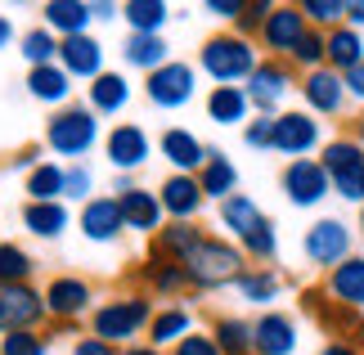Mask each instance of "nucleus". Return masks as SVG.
Here are the masks:
<instances>
[{"label":"nucleus","mask_w":364,"mask_h":355,"mask_svg":"<svg viewBox=\"0 0 364 355\" xmlns=\"http://www.w3.org/2000/svg\"><path fill=\"white\" fill-rule=\"evenodd\" d=\"M247 104L261 112V117H274V108L284 104V95L292 90V63L288 59H261L257 73L243 81Z\"/></svg>","instance_id":"6e6552de"},{"label":"nucleus","mask_w":364,"mask_h":355,"mask_svg":"<svg viewBox=\"0 0 364 355\" xmlns=\"http://www.w3.org/2000/svg\"><path fill=\"white\" fill-rule=\"evenodd\" d=\"M360 234H364V207H360Z\"/></svg>","instance_id":"bf43d9fd"},{"label":"nucleus","mask_w":364,"mask_h":355,"mask_svg":"<svg viewBox=\"0 0 364 355\" xmlns=\"http://www.w3.org/2000/svg\"><path fill=\"white\" fill-rule=\"evenodd\" d=\"M18 50H23V59L32 63V68H50V63H59V36H54L50 27H32V32H23Z\"/></svg>","instance_id":"ea45409f"},{"label":"nucleus","mask_w":364,"mask_h":355,"mask_svg":"<svg viewBox=\"0 0 364 355\" xmlns=\"http://www.w3.org/2000/svg\"><path fill=\"white\" fill-rule=\"evenodd\" d=\"M27 203H63V166L59 162H36L23 180Z\"/></svg>","instance_id":"f704fd0d"},{"label":"nucleus","mask_w":364,"mask_h":355,"mask_svg":"<svg viewBox=\"0 0 364 355\" xmlns=\"http://www.w3.org/2000/svg\"><path fill=\"white\" fill-rule=\"evenodd\" d=\"M306 32H311V23H306L301 5H270L265 27H261V50L270 54V59H288Z\"/></svg>","instance_id":"9b49d317"},{"label":"nucleus","mask_w":364,"mask_h":355,"mask_svg":"<svg viewBox=\"0 0 364 355\" xmlns=\"http://www.w3.org/2000/svg\"><path fill=\"white\" fill-rule=\"evenodd\" d=\"M68 225H73V211H68V203H27L23 207V230L36 234V238H59Z\"/></svg>","instance_id":"7c9ffc66"},{"label":"nucleus","mask_w":364,"mask_h":355,"mask_svg":"<svg viewBox=\"0 0 364 355\" xmlns=\"http://www.w3.org/2000/svg\"><path fill=\"white\" fill-rule=\"evenodd\" d=\"M355 144L364 149V117H355Z\"/></svg>","instance_id":"13d9d810"},{"label":"nucleus","mask_w":364,"mask_h":355,"mask_svg":"<svg viewBox=\"0 0 364 355\" xmlns=\"http://www.w3.org/2000/svg\"><path fill=\"white\" fill-rule=\"evenodd\" d=\"M139 283H144L149 297H180L189 288V275H185V265H176V261L149 257L144 265H139Z\"/></svg>","instance_id":"c85d7f7f"},{"label":"nucleus","mask_w":364,"mask_h":355,"mask_svg":"<svg viewBox=\"0 0 364 355\" xmlns=\"http://www.w3.org/2000/svg\"><path fill=\"white\" fill-rule=\"evenodd\" d=\"M122 355H166V351H158V346H149V342H135V346H126Z\"/></svg>","instance_id":"6e6d98bb"},{"label":"nucleus","mask_w":364,"mask_h":355,"mask_svg":"<svg viewBox=\"0 0 364 355\" xmlns=\"http://www.w3.org/2000/svg\"><path fill=\"white\" fill-rule=\"evenodd\" d=\"M297 351V319L288 310H261L252 319V355H292Z\"/></svg>","instance_id":"4468645a"},{"label":"nucleus","mask_w":364,"mask_h":355,"mask_svg":"<svg viewBox=\"0 0 364 355\" xmlns=\"http://www.w3.org/2000/svg\"><path fill=\"white\" fill-rule=\"evenodd\" d=\"M171 355H220V351L212 342V333H198V329H193L189 337H180V342L171 346Z\"/></svg>","instance_id":"de8ad7c7"},{"label":"nucleus","mask_w":364,"mask_h":355,"mask_svg":"<svg viewBox=\"0 0 364 355\" xmlns=\"http://www.w3.org/2000/svg\"><path fill=\"white\" fill-rule=\"evenodd\" d=\"M41 27H50L59 41H68V36H86L90 32V0H46L41 5Z\"/></svg>","instance_id":"5701e85b"},{"label":"nucleus","mask_w":364,"mask_h":355,"mask_svg":"<svg viewBox=\"0 0 364 355\" xmlns=\"http://www.w3.org/2000/svg\"><path fill=\"white\" fill-rule=\"evenodd\" d=\"M158 203L166 211V221H198V211H203V189H198V176H166L158 184Z\"/></svg>","instance_id":"a211bd4d"},{"label":"nucleus","mask_w":364,"mask_h":355,"mask_svg":"<svg viewBox=\"0 0 364 355\" xmlns=\"http://www.w3.org/2000/svg\"><path fill=\"white\" fill-rule=\"evenodd\" d=\"M0 355H50V337L41 329L5 333V337H0Z\"/></svg>","instance_id":"37998d69"},{"label":"nucleus","mask_w":364,"mask_h":355,"mask_svg":"<svg viewBox=\"0 0 364 355\" xmlns=\"http://www.w3.org/2000/svg\"><path fill=\"white\" fill-rule=\"evenodd\" d=\"M193 90H198V73H193V63L185 59H171V63H162L158 73H149L144 77V95H149V104H158V108H185Z\"/></svg>","instance_id":"0eeeda50"},{"label":"nucleus","mask_w":364,"mask_h":355,"mask_svg":"<svg viewBox=\"0 0 364 355\" xmlns=\"http://www.w3.org/2000/svg\"><path fill=\"white\" fill-rule=\"evenodd\" d=\"M315 355H364V351H360V346H351L346 337H333V342H324Z\"/></svg>","instance_id":"603ef678"},{"label":"nucleus","mask_w":364,"mask_h":355,"mask_svg":"<svg viewBox=\"0 0 364 355\" xmlns=\"http://www.w3.org/2000/svg\"><path fill=\"white\" fill-rule=\"evenodd\" d=\"M257 221H261V207L252 203L247 194H234V198H225V203H220V225L234 234V243H239V238H243Z\"/></svg>","instance_id":"4c0bfd02"},{"label":"nucleus","mask_w":364,"mask_h":355,"mask_svg":"<svg viewBox=\"0 0 364 355\" xmlns=\"http://www.w3.org/2000/svg\"><path fill=\"white\" fill-rule=\"evenodd\" d=\"M90 14L95 18H122V5H113V0H95Z\"/></svg>","instance_id":"5fc2aeb1"},{"label":"nucleus","mask_w":364,"mask_h":355,"mask_svg":"<svg viewBox=\"0 0 364 355\" xmlns=\"http://www.w3.org/2000/svg\"><path fill=\"white\" fill-rule=\"evenodd\" d=\"M203 230H198V221H166L158 234H153V243H149V257H162V261H176V265H185L193 257V248L203 243Z\"/></svg>","instance_id":"aec40b11"},{"label":"nucleus","mask_w":364,"mask_h":355,"mask_svg":"<svg viewBox=\"0 0 364 355\" xmlns=\"http://www.w3.org/2000/svg\"><path fill=\"white\" fill-rule=\"evenodd\" d=\"M243 248L239 243H230V238H216V234H207L198 248H193V257L185 261V275H189V288H198V292H216V288H225V283H234L243 275Z\"/></svg>","instance_id":"7ed1b4c3"},{"label":"nucleus","mask_w":364,"mask_h":355,"mask_svg":"<svg viewBox=\"0 0 364 355\" xmlns=\"http://www.w3.org/2000/svg\"><path fill=\"white\" fill-rule=\"evenodd\" d=\"M90 189H95V171L86 162H68L63 166V203H68V198H81V203H86Z\"/></svg>","instance_id":"c03bdc74"},{"label":"nucleus","mask_w":364,"mask_h":355,"mask_svg":"<svg viewBox=\"0 0 364 355\" xmlns=\"http://www.w3.org/2000/svg\"><path fill=\"white\" fill-rule=\"evenodd\" d=\"M122 59L149 77V73H158L162 63H171V46H166L162 36H135L131 32V36L122 41Z\"/></svg>","instance_id":"2f4dec72"},{"label":"nucleus","mask_w":364,"mask_h":355,"mask_svg":"<svg viewBox=\"0 0 364 355\" xmlns=\"http://www.w3.org/2000/svg\"><path fill=\"white\" fill-rule=\"evenodd\" d=\"M198 189H203V198H212V203H225V198L239 194V166L220 149H207V162L198 171Z\"/></svg>","instance_id":"a878e982"},{"label":"nucleus","mask_w":364,"mask_h":355,"mask_svg":"<svg viewBox=\"0 0 364 355\" xmlns=\"http://www.w3.org/2000/svg\"><path fill=\"white\" fill-rule=\"evenodd\" d=\"M41 297H46V315L54 324H63V329H73L77 319H90L95 310V283L81 275H54L41 288Z\"/></svg>","instance_id":"423d86ee"},{"label":"nucleus","mask_w":364,"mask_h":355,"mask_svg":"<svg viewBox=\"0 0 364 355\" xmlns=\"http://www.w3.org/2000/svg\"><path fill=\"white\" fill-rule=\"evenodd\" d=\"M301 99H306V112L311 117H338L346 108V86H342V73L333 68H315V73L301 77Z\"/></svg>","instance_id":"2eb2a0df"},{"label":"nucleus","mask_w":364,"mask_h":355,"mask_svg":"<svg viewBox=\"0 0 364 355\" xmlns=\"http://www.w3.org/2000/svg\"><path fill=\"white\" fill-rule=\"evenodd\" d=\"M265 14H270V0H247L243 14H239V23H234V32L239 36H261V27H265Z\"/></svg>","instance_id":"a18cd8bd"},{"label":"nucleus","mask_w":364,"mask_h":355,"mask_svg":"<svg viewBox=\"0 0 364 355\" xmlns=\"http://www.w3.org/2000/svg\"><path fill=\"white\" fill-rule=\"evenodd\" d=\"M257 63H261L257 46L239 32H216V36H207L203 50H198V68L216 86H239V81H247L257 73Z\"/></svg>","instance_id":"f03ea898"},{"label":"nucleus","mask_w":364,"mask_h":355,"mask_svg":"<svg viewBox=\"0 0 364 355\" xmlns=\"http://www.w3.org/2000/svg\"><path fill=\"white\" fill-rule=\"evenodd\" d=\"M104 153H108V162L117 166V176H131V171H139V166L149 162L153 139H149L144 126H135V122H117L113 131L104 135Z\"/></svg>","instance_id":"ddd939ff"},{"label":"nucleus","mask_w":364,"mask_h":355,"mask_svg":"<svg viewBox=\"0 0 364 355\" xmlns=\"http://www.w3.org/2000/svg\"><path fill=\"white\" fill-rule=\"evenodd\" d=\"M247 149H274V117H252L243 126Z\"/></svg>","instance_id":"49530a36"},{"label":"nucleus","mask_w":364,"mask_h":355,"mask_svg":"<svg viewBox=\"0 0 364 355\" xmlns=\"http://www.w3.org/2000/svg\"><path fill=\"white\" fill-rule=\"evenodd\" d=\"M342 86H346V99H360V104H364V63L342 77Z\"/></svg>","instance_id":"3c124183"},{"label":"nucleus","mask_w":364,"mask_h":355,"mask_svg":"<svg viewBox=\"0 0 364 355\" xmlns=\"http://www.w3.org/2000/svg\"><path fill=\"white\" fill-rule=\"evenodd\" d=\"M77 225H81V234H86L90 243H113V238H122V230H126L117 198H86Z\"/></svg>","instance_id":"412c9836"},{"label":"nucleus","mask_w":364,"mask_h":355,"mask_svg":"<svg viewBox=\"0 0 364 355\" xmlns=\"http://www.w3.org/2000/svg\"><path fill=\"white\" fill-rule=\"evenodd\" d=\"M59 68H63L73 81H86V86H90L100 73H108V68H104V41L90 36V32H86V36L59 41Z\"/></svg>","instance_id":"dca6fc26"},{"label":"nucleus","mask_w":364,"mask_h":355,"mask_svg":"<svg viewBox=\"0 0 364 355\" xmlns=\"http://www.w3.org/2000/svg\"><path fill=\"white\" fill-rule=\"evenodd\" d=\"M288 63H292V68H301V77H306V73H315V68H328V36L311 27V32L297 41V50L288 54Z\"/></svg>","instance_id":"a19ab883"},{"label":"nucleus","mask_w":364,"mask_h":355,"mask_svg":"<svg viewBox=\"0 0 364 355\" xmlns=\"http://www.w3.org/2000/svg\"><path fill=\"white\" fill-rule=\"evenodd\" d=\"M153 297L149 292H126V297H108V302H95L90 310V337H100L108 346H135L139 337L149 333L153 324Z\"/></svg>","instance_id":"f257e3e1"},{"label":"nucleus","mask_w":364,"mask_h":355,"mask_svg":"<svg viewBox=\"0 0 364 355\" xmlns=\"http://www.w3.org/2000/svg\"><path fill=\"white\" fill-rule=\"evenodd\" d=\"M279 180H284V194H288L292 207H319V203L333 194L328 171L319 166V158H297V162H288Z\"/></svg>","instance_id":"f8f14e48"},{"label":"nucleus","mask_w":364,"mask_h":355,"mask_svg":"<svg viewBox=\"0 0 364 355\" xmlns=\"http://www.w3.org/2000/svg\"><path fill=\"white\" fill-rule=\"evenodd\" d=\"M126 104H131V81H126L122 73H100L86 86V108L95 112V117H117Z\"/></svg>","instance_id":"393cba45"},{"label":"nucleus","mask_w":364,"mask_h":355,"mask_svg":"<svg viewBox=\"0 0 364 355\" xmlns=\"http://www.w3.org/2000/svg\"><path fill=\"white\" fill-rule=\"evenodd\" d=\"M324 292L342 310H364V257H355V252H351L342 265H333L328 279H324Z\"/></svg>","instance_id":"4be33fe9"},{"label":"nucleus","mask_w":364,"mask_h":355,"mask_svg":"<svg viewBox=\"0 0 364 355\" xmlns=\"http://www.w3.org/2000/svg\"><path fill=\"white\" fill-rule=\"evenodd\" d=\"M117 207H122V221H126V230H135V234H158L162 225H166V211L158 203V189H126L117 194Z\"/></svg>","instance_id":"6ab92c4d"},{"label":"nucleus","mask_w":364,"mask_h":355,"mask_svg":"<svg viewBox=\"0 0 364 355\" xmlns=\"http://www.w3.org/2000/svg\"><path fill=\"white\" fill-rule=\"evenodd\" d=\"M158 153L171 162L176 176H198L203 162H207V144L193 131H185V126H166L158 135Z\"/></svg>","instance_id":"f3484780"},{"label":"nucleus","mask_w":364,"mask_h":355,"mask_svg":"<svg viewBox=\"0 0 364 355\" xmlns=\"http://www.w3.org/2000/svg\"><path fill=\"white\" fill-rule=\"evenodd\" d=\"M95 144H100V117L86 104H68L59 112H50V122H46V149L50 153L81 162Z\"/></svg>","instance_id":"20e7f679"},{"label":"nucleus","mask_w":364,"mask_h":355,"mask_svg":"<svg viewBox=\"0 0 364 355\" xmlns=\"http://www.w3.org/2000/svg\"><path fill=\"white\" fill-rule=\"evenodd\" d=\"M212 342L220 355H252V324L239 315H216L212 319Z\"/></svg>","instance_id":"c9c22d12"},{"label":"nucleus","mask_w":364,"mask_h":355,"mask_svg":"<svg viewBox=\"0 0 364 355\" xmlns=\"http://www.w3.org/2000/svg\"><path fill=\"white\" fill-rule=\"evenodd\" d=\"M346 27H364V0H346Z\"/></svg>","instance_id":"864d4df0"},{"label":"nucleus","mask_w":364,"mask_h":355,"mask_svg":"<svg viewBox=\"0 0 364 355\" xmlns=\"http://www.w3.org/2000/svg\"><path fill=\"white\" fill-rule=\"evenodd\" d=\"M27 95L36 99V104H50L54 112L73 104V77L63 73L59 63H50V68H27Z\"/></svg>","instance_id":"b1692460"},{"label":"nucleus","mask_w":364,"mask_h":355,"mask_svg":"<svg viewBox=\"0 0 364 355\" xmlns=\"http://www.w3.org/2000/svg\"><path fill=\"white\" fill-rule=\"evenodd\" d=\"M239 248H243V257H252V261H274V252H279V230H274V221L270 216H261L252 230L239 238Z\"/></svg>","instance_id":"58836bf2"},{"label":"nucleus","mask_w":364,"mask_h":355,"mask_svg":"<svg viewBox=\"0 0 364 355\" xmlns=\"http://www.w3.org/2000/svg\"><path fill=\"white\" fill-rule=\"evenodd\" d=\"M36 275V257L23 243H9L0 238V288H14V283H32Z\"/></svg>","instance_id":"e433bc0d"},{"label":"nucleus","mask_w":364,"mask_h":355,"mask_svg":"<svg viewBox=\"0 0 364 355\" xmlns=\"http://www.w3.org/2000/svg\"><path fill=\"white\" fill-rule=\"evenodd\" d=\"M301 14L315 32H333L346 23V0H301Z\"/></svg>","instance_id":"79ce46f5"},{"label":"nucleus","mask_w":364,"mask_h":355,"mask_svg":"<svg viewBox=\"0 0 364 355\" xmlns=\"http://www.w3.org/2000/svg\"><path fill=\"white\" fill-rule=\"evenodd\" d=\"M319 144H324V131H319V122L306 108L274 112V153L297 162V158H311Z\"/></svg>","instance_id":"9d476101"},{"label":"nucleus","mask_w":364,"mask_h":355,"mask_svg":"<svg viewBox=\"0 0 364 355\" xmlns=\"http://www.w3.org/2000/svg\"><path fill=\"white\" fill-rule=\"evenodd\" d=\"M9 41H14V23L5 18V14H0V50H5V46H9Z\"/></svg>","instance_id":"4d7b16f0"},{"label":"nucleus","mask_w":364,"mask_h":355,"mask_svg":"<svg viewBox=\"0 0 364 355\" xmlns=\"http://www.w3.org/2000/svg\"><path fill=\"white\" fill-rule=\"evenodd\" d=\"M207 117L216 126H247L252 122V104L243 86H212L207 90Z\"/></svg>","instance_id":"cd10ccee"},{"label":"nucleus","mask_w":364,"mask_h":355,"mask_svg":"<svg viewBox=\"0 0 364 355\" xmlns=\"http://www.w3.org/2000/svg\"><path fill=\"white\" fill-rule=\"evenodd\" d=\"M189 333H193V310L189 306H158L144 337H149V346L166 351V346H176L180 337H189Z\"/></svg>","instance_id":"bb28decb"},{"label":"nucleus","mask_w":364,"mask_h":355,"mask_svg":"<svg viewBox=\"0 0 364 355\" xmlns=\"http://www.w3.org/2000/svg\"><path fill=\"white\" fill-rule=\"evenodd\" d=\"M301 252H306V261L319 265V270L342 265L351 257V230H346V221H338V216L315 221L311 230H306V238H301Z\"/></svg>","instance_id":"1a4fd4ad"},{"label":"nucleus","mask_w":364,"mask_h":355,"mask_svg":"<svg viewBox=\"0 0 364 355\" xmlns=\"http://www.w3.org/2000/svg\"><path fill=\"white\" fill-rule=\"evenodd\" d=\"M319 166L328 171L333 194L346 198V203L364 207V149L355 144V135H338L319 149Z\"/></svg>","instance_id":"39448f33"},{"label":"nucleus","mask_w":364,"mask_h":355,"mask_svg":"<svg viewBox=\"0 0 364 355\" xmlns=\"http://www.w3.org/2000/svg\"><path fill=\"white\" fill-rule=\"evenodd\" d=\"M328 36V68L333 73H351V68H360L364 63V36L355 32V27H333V32H324Z\"/></svg>","instance_id":"72a5a7b5"},{"label":"nucleus","mask_w":364,"mask_h":355,"mask_svg":"<svg viewBox=\"0 0 364 355\" xmlns=\"http://www.w3.org/2000/svg\"><path fill=\"white\" fill-rule=\"evenodd\" d=\"M122 18L135 36H162L166 18H171V5H166V0H126Z\"/></svg>","instance_id":"473e14b6"},{"label":"nucleus","mask_w":364,"mask_h":355,"mask_svg":"<svg viewBox=\"0 0 364 355\" xmlns=\"http://www.w3.org/2000/svg\"><path fill=\"white\" fill-rule=\"evenodd\" d=\"M73 355H122V351L108 346V342H100V337H86V333H81L77 342H73Z\"/></svg>","instance_id":"09e8293b"},{"label":"nucleus","mask_w":364,"mask_h":355,"mask_svg":"<svg viewBox=\"0 0 364 355\" xmlns=\"http://www.w3.org/2000/svg\"><path fill=\"white\" fill-rule=\"evenodd\" d=\"M243 5L247 0H207V14H216V18H225V23H239Z\"/></svg>","instance_id":"8fccbe9b"},{"label":"nucleus","mask_w":364,"mask_h":355,"mask_svg":"<svg viewBox=\"0 0 364 355\" xmlns=\"http://www.w3.org/2000/svg\"><path fill=\"white\" fill-rule=\"evenodd\" d=\"M234 288H239V297L247 306L270 310V302H279V292H284V279H279V270H270V265H247L243 275L234 279Z\"/></svg>","instance_id":"c756f323"}]
</instances>
